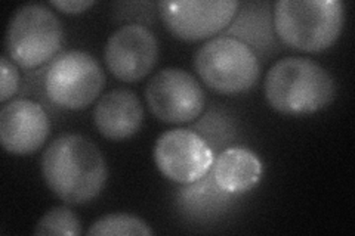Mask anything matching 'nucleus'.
I'll return each instance as SVG.
<instances>
[{"label": "nucleus", "mask_w": 355, "mask_h": 236, "mask_svg": "<svg viewBox=\"0 0 355 236\" xmlns=\"http://www.w3.org/2000/svg\"><path fill=\"white\" fill-rule=\"evenodd\" d=\"M345 6L339 0H280L274 5V30L284 46L306 53L324 52L339 39Z\"/></svg>", "instance_id": "7ed1b4c3"}, {"label": "nucleus", "mask_w": 355, "mask_h": 236, "mask_svg": "<svg viewBox=\"0 0 355 236\" xmlns=\"http://www.w3.org/2000/svg\"><path fill=\"white\" fill-rule=\"evenodd\" d=\"M146 100L155 118L168 125H185L202 114L206 95L193 74L168 66L151 77L146 87Z\"/></svg>", "instance_id": "0eeeda50"}, {"label": "nucleus", "mask_w": 355, "mask_h": 236, "mask_svg": "<svg viewBox=\"0 0 355 236\" xmlns=\"http://www.w3.org/2000/svg\"><path fill=\"white\" fill-rule=\"evenodd\" d=\"M265 98L286 116L314 114L331 104L336 84L330 73L304 56L277 61L265 77Z\"/></svg>", "instance_id": "f03ea898"}, {"label": "nucleus", "mask_w": 355, "mask_h": 236, "mask_svg": "<svg viewBox=\"0 0 355 236\" xmlns=\"http://www.w3.org/2000/svg\"><path fill=\"white\" fill-rule=\"evenodd\" d=\"M51 133L49 117L37 102L12 99L0 111V140L12 155L26 156L39 151Z\"/></svg>", "instance_id": "9b49d317"}, {"label": "nucleus", "mask_w": 355, "mask_h": 236, "mask_svg": "<svg viewBox=\"0 0 355 236\" xmlns=\"http://www.w3.org/2000/svg\"><path fill=\"white\" fill-rule=\"evenodd\" d=\"M144 122V108L135 92L114 89L98 100L94 109V125L101 136L110 140H125L137 134Z\"/></svg>", "instance_id": "f8f14e48"}, {"label": "nucleus", "mask_w": 355, "mask_h": 236, "mask_svg": "<svg viewBox=\"0 0 355 236\" xmlns=\"http://www.w3.org/2000/svg\"><path fill=\"white\" fill-rule=\"evenodd\" d=\"M154 230L148 226V224L139 217L130 216V215H107L101 219H98L91 224V228L87 230V235H142L150 236Z\"/></svg>", "instance_id": "2eb2a0df"}, {"label": "nucleus", "mask_w": 355, "mask_h": 236, "mask_svg": "<svg viewBox=\"0 0 355 236\" xmlns=\"http://www.w3.org/2000/svg\"><path fill=\"white\" fill-rule=\"evenodd\" d=\"M194 66L202 82L222 95L248 92L258 83L261 65L249 44L236 37H214L196 52Z\"/></svg>", "instance_id": "39448f33"}, {"label": "nucleus", "mask_w": 355, "mask_h": 236, "mask_svg": "<svg viewBox=\"0 0 355 236\" xmlns=\"http://www.w3.org/2000/svg\"><path fill=\"white\" fill-rule=\"evenodd\" d=\"M42 176L65 204L85 206L103 192L108 165L95 142L79 133H64L44 149Z\"/></svg>", "instance_id": "f257e3e1"}, {"label": "nucleus", "mask_w": 355, "mask_h": 236, "mask_svg": "<svg viewBox=\"0 0 355 236\" xmlns=\"http://www.w3.org/2000/svg\"><path fill=\"white\" fill-rule=\"evenodd\" d=\"M94 5L95 2H92V0H52L51 2V6L69 15L82 14Z\"/></svg>", "instance_id": "f3484780"}, {"label": "nucleus", "mask_w": 355, "mask_h": 236, "mask_svg": "<svg viewBox=\"0 0 355 236\" xmlns=\"http://www.w3.org/2000/svg\"><path fill=\"white\" fill-rule=\"evenodd\" d=\"M105 74L91 53L67 51L48 64L43 91L49 102L67 111H80L101 95Z\"/></svg>", "instance_id": "423d86ee"}, {"label": "nucleus", "mask_w": 355, "mask_h": 236, "mask_svg": "<svg viewBox=\"0 0 355 236\" xmlns=\"http://www.w3.org/2000/svg\"><path fill=\"white\" fill-rule=\"evenodd\" d=\"M154 161L160 173L181 185L200 182L214 165V151L190 129L164 131L155 142Z\"/></svg>", "instance_id": "1a4fd4ad"}, {"label": "nucleus", "mask_w": 355, "mask_h": 236, "mask_svg": "<svg viewBox=\"0 0 355 236\" xmlns=\"http://www.w3.org/2000/svg\"><path fill=\"white\" fill-rule=\"evenodd\" d=\"M82 233V224L76 212L58 206L44 212L35 228V235H55V236H77Z\"/></svg>", "instance_id": "4468645a"}, {"label": "nucleus", "mask_w": 355, "mask_h": 236, "mask_svg": "<svg viewBox=\"0 0 355 236\" xmlns=\"http://www.w3.org/2000/svg\"><path fill=\"white\" fill-rule=\"evenodd\" d=\"M216 186L225 194L249 192L261 181L263 167L259 156L246 148H228L212 165Z\"/></svg>", "instance_id": "ddd939ff"}, {"label": "nucleus", "mask_w": 355, "mask_h": 236, "mask_svg": "<svg viewBox=\"0 0 355 236\" xmlns=\"http://www.w3.org/2000/svg\"><path fill=\"white\" fill-rule=\"evenodd\" d=\"M164 27L184 42L210 40L234 19L240 3L236 0H178L160 2Z\"/></svg>", "instance_id": "6e6552de"}, {"label": "nucleus", "mask_w": 355, "mask_h": 236, "mask_svg": "<svg viewBox=\"0 0 355 236\" xmlns=\"http://www.w3.org/2000/svg\"><path fill=\"white\" fill-rule=\"evenodd\" d=\"M159 60V40L142 24L119 27L107 40L104 61L108 71L125 83L147 77Z\"/></svg>", "instance_id": "9d476101"}, {"label": "nucleus", "mask_w": 355, "mask_h": 236, "mask_svg": "<svg viewBox=\"0 0 355 236\" xmlns=\"http://www.w3.org/2000/svg\"><path fill=\"white\" fill-rule=\"evenodd\" d=\"M64 28L52 9L28 3L15 10L6 30V52L10 60L26 70L39 69L60 55Z\"/></svg>", "instance_id": "20e7f679"}, {"label": "nucleus", "mask_w": 355, "mask_h": 236, "mask_svg": "<svg viewBox=\"0 0 355 236\" xmlns=\"http://www.w3.org/2000/svg\"><path fill=\"white\" fill-rule=\"evenodd\" d=\"M0 102L6 104L19 89V71L17 64L3 55L0 58Z\"/></svg>", "instance_id": "dca6fc26"}]
</instances>
